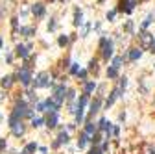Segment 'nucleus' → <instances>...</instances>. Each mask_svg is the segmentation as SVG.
Returning a JSON list of instances; mask_svg holds the SVG:
<instances>
[{
	"label": "nucleus",
	"mask_w": 155,
	"mask_h": 154,
	"mask_svg": "<svg viewBox=\"0 0 155 154\" xmlns=\"http://www.w3.org/2000/svg\"><path fill=\"white\" fill-rule=\"evenodd\" d=\"M32 115H33V111L28 108V104L24 100L17 102L15 108H13V113L9 115V126H13V124L19 123V121H22L24 117H32Z\"/></svg>",
	"instance_id": "1"
},
{
	"label": "nucleus",
	"mask_w": 155,
	"mask_h": 154,
	"mask_svg": "<svg viewBox=\"0 0 155 154\" xmlns=\"http://www.w3.org/2000/svg\"><path fill=\"white\" fill-rule=\"evenodd\" d=\"M33 82V87H37V89H43V87H50L52 86V78H50V74L48 73H39L35 78H32Z\"/></svg>",
	"instance_id": "2"
},
{
	"label": "nucleus",
	"mask_w": 155,
	"mask_h": 154,
	"mask_svg": "<svg viewBox=\"0 0 155 154\" xmlns=\"http://www.w3.org/2000/svg\"><path fill=\"white\" fill-rule=\"evenodd\" d=\"M100 46H102V54H103L105 60L113 58V41H111V39L102 37V39H100Z\"/></svg>",
	"instance_id": "3"
},
{
	"label": "nucleus",
	"mask_w": 155,
	"mask_h": 154,
	"mask_svg": "<svg viewBox=\"0 0 155 154\" xmlns=\"http://www.w3.org/2000/svg\"><path fill=\"white\" fill-rule=\"evenodd\" d=\"M19 80L22 86H30L32 84V69L30 67H22L19 71Z\"/></svg>",
	"instance_id": "4"
},
{
	"label": "nucleus",
	"mask_w": 155,
	"mask_h": 154,
	"mask_svg": "<svg viewBox=\"0 0 155 154\" xmlns=\"http://www.w3.org/2000/svg\"><path fill=\"white\" fill-rule=\"evenodd\" d=\"M65 84H59V86H55L54 87V95H52V99L57 102V104H63V100H65Z\"/></svg>",
	"instance_id": "5"
},
{
	"label": "nucleus",
	"mask_w": 155,
	"mask_h": 154,
	"mask_svg": "<svg viewBox=\"0 0 155 154\" xmlns=\"http://www.w3.org/2000/svg\"><path fill=\"white\" fill-rule=\"evenodd\" d=\"M120 93H122V89L120 87H116V89H113L111 93H109V97H107V100H105V106H113V104H115V100L118 99V97H120Z\"/></svg>",
	"instance_id": "6"
},
{
	"label": "nucleus",
	"mask_w": 155,
	"mask_h": 154,
	"mask_svg": "<svg viewBox=\"0 0 155 154\" xmlns=\"http://www.w3.org/2000/svg\"><path fill=\"white\" fill-rule=\"evenodd\" d=\"M57 119H59V117H57V111H50V115H48L46 121H44L46 126H48V128H54L55 124H57Z\"/></svg>",
	"instance_id": "7"
},
{
	"label": "nucleus",
	"mask_w": 155,
	"mask_h": 154,
	"mask_svg": "<svg viewBox=\"0 0 155 154\" xmlns=\"http://www.w3.org/2000/svg\"><path fill=\"white\" fill-rule=\"evenodd\" d=\"M30 50H32V45H17V56H20V58H28L30 56Z\"/></svg>",
	"instance_id": "8"
},
{
	"label": "nucleus",
	"mask_w": 155,
	"mask_h": 154,
	"mask_svg": "<svg viewBox=\"0 0 155 154\" xmlns=\"http://www.w3.org/2000/svg\"><path fill=\"white\" fill-rule=\"evenodd\" d=\"M140 56H142V50H140V48H131L129 50V54L126 56L124 60H129V61H137Z\"/></svg>",
	"instance_id": "9"
},
{
	"label": "nucleus",
	"mask_w": 155,
	"mask_h": 154,
	"mask_svg": "<svg viewBox=\"0 0 155 154\" xmlns=\"http://www.w3.org/2000/svg\"><path fill=\"white\" fill-rule=\"evenodd\" d=\"M63 143H68V132H61L59 134V137H57V141H54V149H57L59 145H63Z\"/></svg>",
	"instance_id": "10"
},
{
	"label": "nucleus",
	"mask_w": 155,
	"mask_h": 154,
	"mask_svg": "<svg viewBox=\"0 0 155 154\" xmlns=\"http://www.w3.org/2000/svg\"><path fill=\"white\" fill-rule=\"evenodd\" d=\"M32 13L35 17H44V6L43 4H33L32 6Z\"/></svg>",
	"instance_id": "11"
},
{
	"label": "nucleus",
	"mask_w": 155,
	"mask_h": 154,
	"mask_svg": "<svg viewBox=\"0 0 155 154\" xmlns=\"http://www.w3.org/2000/svg\"><path fill=\"white\" fill-rule=\"evenodd\" d=\"M44 108H46L48 111H57V110L61 108V104H57L54 99H48V100L44 102Z\"/></svg>",
	"instance_id": "12"
},
{
	"label": "nucleus",
	"mask_w": 155,
	"mask_h": 154,
	"mask_svg": "<svg viewBox=\"0 0 155 154\" xmlns=\"http://www.w3.org/2000/svg\"><path fill=\"white\" fill-rule=\"evenodd\" d=\"M96 128H100V130H105L107 134H111V128H113V124L107 121V119H100V123H98V126Z\"/></svg>",
	"instance_id": "13"
},
{
	"label": "nucleus",
	"mask_w": 155,
	"mask_h": 154,
	"mask_svg": "<svg viewBox=\"0 0 155 154\" xmlns=\"http://www.w3.org/2000/svg\"><path fill=\"white\" fill-rule=\"evenodd\" d=\"M11 130H13V134L15 136H22L24 134V126H22V121H19V123H15L13 126H9Z\"/></svg>",
	"instance_id": "14"
},
{
	"label": "nucleus",
	"mask_w": 155,
	"mask_h": 154,
	"mask_svg": "<svg viewBox=\"0 0 155 154\" xmlns=\"http://www.w3.org/2000/svg\"><path fill=\"white\" fill-rule=\"evenodd\" d=\"M87 143H89V134L81 132V134H80V139H78V147H80V149H85Z\"/></svg>",
	"instance_id": "15"
},
{
	"label": "nucleus",
	"mask_w": 155,
	"mask_h": 154,
	"mask_svg": "<svg viewBox=\"0 0 155 154\" xmlns=\"http://www.w3.org/2000/svg\"><path fill=\"white\" fill-rule=\"evenodd\" d=\"M100 106H102V99H94L90 102V115H94L96 111H100Z\"/></svg>",
	"instance_id": "16"
},
{
	"label": "nucleus",
	"mask_w": 155,
	"mask_h": 154,
	"mask_svg": "<svg viewBox=\"0 0 155 154\" xmlns=\"http://www.w3.org/2000/svg\"><path fill=\"white\" fill-rule=\"evenodd\" d=\"M107 78H111V80H115V78H118V67H115V65H111V67L107 69Z\"/></svg>",
	"instance_id": "17"
},
{
	"label": "nucleus",
	"mask_w": 155,
	"mask_h": 154,
	"mask_svg": "<svg viewBox=\"0 0 155 154\" xmlns=\"http://www.w3.org/2000/svg\"><path fill=\"white\" fill-rule=\"evenodd\" d=\"M20 33L26 36V37H32L33 33H35V28H32V26H22V28H20Z\"/></svg>",
	"instance_id": "18"
},
{
	"label": "nucleus",
	"mask_w": 155,
	"mask_h": 154,
	"mask_svg": "<svg viewBox=\"0 0 155 154\" xmlns=\"http://www.w3.org/2000/svg\"><path fill=\"white\" fill-rule=\"evenodd\" d=\"M153 20H155V17H153V13H150V15L146 17V20H144V23H142V26H140V32H144L146 28H148V26H150V24L153 23Z\"/></svg>",
	"instance_id": "19"
},
{
	"label": "nucleus",
	"mask_w": 155,
	"mask_h": 154,
	"mask_svg": "<svg viewBox=\"0 0 155 154\" xmlns=\"http://www.w3.org/2000/svg\"><path fill=\"white\" fill-rule=\"evenodd\" d=\"M35 150H37V143H28L20 154H32V152H35Z\"/></svg>",
	"instance_id": "20"
},
{
	"label": "nucleus",
	"mask_w": 155,
	"mask_h": 154,
	"mask_svg": "<svg viewBox=\"0 0 155 154\" xmlns=\"http://www.w3.org/2000/svg\"><path fill=\"white\" fill-rule=\"evenodd\" d=\"M81 19H83V13H81L80 9H76V11H74V26H80V24L83 23Z\"/></svg>",
	"instance_id": "21"
},
{
	"label": "nucleus",
	"mask_w": 155,
	"mask_h": 154,
	"mask_svg": "<svg viewBox=\"0 0 155 154\" xmlns=\"http://www.w3.org/2000/svg\"><path fill=\"white\" fill-rule=\"evenodd\" d=\"M96 124L94 123H87V126H85V134H89V136H93V134H96Z\"/></svg>",
	"instance_id": "22"
},
{
	"label": "nucleus",
	"mask_w": 155,
	"mask_h": 154,
	"mask_svg": "<svg viewBox=\"0 0 155 154\" xmlns=\"http://www.w3.org/2000/svg\"><path fill=\"white\" fill-rule=\"evenodd\" d=\"M0 84H2V87H11L13 86V76H4Z\"/></svg>",
	"instance_id": "23"
},
{
	"label": "nucleus",
	"mask_w": 155,
	"mask_h": 154,
	"mask_svg": "<svg viewBox=\"0 0 155 154\" xmlns=\"http://www.w3.org/2000/svg\"><path fill=\"white\" fill-rule=\"evenodd\" d=\"M94 87H96V84H94V82H87V84H85V95L93 93V91H94Z\"/></svg>",
	"instance_id": "24"
},
{
	"label": "nucleus",
	"mask_w": 155,
	"mask_h": 154,
	"mask_svg": "<svg viewBox=\"0 0 155 154\" xmlns=\"http://www.w3.org/2000/svg\"><path fill=\"white\" fill-rule=\"evenodd\" d=\"M89 102V95H85V93H83L81 97H80V100H78V106H83V108H85V104Z\"/></svg>",
	"instance_id": "25"
},
{
	"label": "nucleus",
	"mask_w": 155,
	"mask_h": 154,
	"mask_svg": "<svg viewBox=\"0 0 155 154\" xmlns=\"http://www.w3.org/2000/svg\"><path fill=\"white\" fill-rule=\"evenodd\" d=\"M44 123V119H41V117H37V119H33V121H32V126H35V128H39L41 126V124H43Z\"/></svg>",
	"instance_id": "26"
},
{
	"label": "nucleus",
	"mask_w": 155,
	"mask_h": 154,
	"mask_svg": "<svg viewBox=\"0 0 155 154\" xmlns=\"http://www.w3.org/2000/svg\"><path fill=\"white\" fill-rule=\"evenodd\" d=\"M57 43H59V46H65V45L68 43V37H67V36H59V39H57Z\"/></svg>",
	"instance_id": "27"
},
{
	"label": "nucleus",
	"mask_w": 155,
	"mask_h": 154,
	"mask_svg": "<svg viewBox=\"0 0 155 154\" xmlns=\"http://www.w3.org/2000/svg\"><path fill=\"white\" fill-rule=\"evenodd\" d=\"M122 61H124V58H120V56H116V58H115V60H113V65H115V67H118V69H120V65H122Z\"/></svg>",
	"instance_id": "28"
},
{
	"label": "nucleus",
	"mask_w": 155,
	"mask_h": 154,
	"mask_svg": "<svg viewBox=\"0 0 155 154\" xmlns=\"http://www.w3.org/2000/svg\"><path fill=\"white\" fill-rule=\"evenodd\" d=\"M78 71H80V63H70V73L78 74Z\"/></svg>",
	"instance_id": "29"
},
{
	"label": "nucleus",
	"mask_w": 155,
	"mask_h": 154,
	"mask_svg": "<svg viewBox=\"0 0 155 154\" xmlns=\"http://www.w3.org/2000/svg\"><path fill=\"white\" fill-rule=\"evenodd\" d=\"M55 26H57L55 19H50V23H48V30H55Z\"/></svg>",
	"instance_id": "30"
},
{
	"label": "nucleus",
	"mask_w": 155,
	"mask_h": 154,
	"mask_svg": "<svg viewBox=\"0 0 155 154\" xmlns=\"http://www.w3.org/2000/svg\"><path fill=\"white\" fill-rule=\"evenodd\" d=\"M89 69H90V71H98V63H96V60H93V61L89 63Z\"/></svg>",
	"instance_id": "31"
},
{
	"label": "nucleus",
	"mask_w": 155,
	"mask_h": 154,
	"mask_svg": "<svg viewBox=\"0 0 155 154\" xmlns=\"http://www.w3.org/2000/svg\"><path fill=\"white\" fill-rule=\"evenodd\" d=\"M90 141H93L94 145H98V143H100V141H102V137H100V136H98V134H93V139H90Z\"/></svg>",
	"instance_id": "32"
},
{
	"label": "nucleus",
	"mask_w": 155,
	"mask_h": 154,
	"mask_svg": "<svg viewBox=\"0 0 155 154\" xmlns=\"http://www.w3.org/2000/svg\"><path fill=\"white\" fill-rule=\"evenodd\" d=\"M78 78H80V80H85V78H87V71H78Z\"/></svg>",
	"instance_id": "33"
},
{
	"label": "nucleus",
	"mask_w": 155,
	"mask_h": 154,
	"mask_svg": "<svg viewBox=\"0 0 155 154\" xmlns=\"http://www.w3.org/2000/svg\"><path fill=\"white\" fill-rule=\"evenodd\" d=\"M89 154H102V149H100V147H93Z\"/></svg>",
	"instance_id": "34"
},
{
	"label": "nucleus",
	"mask_w": 155,
	"mask_h": 154,
	"mask_svg": "<svg viewBox=\"0 0 155 154\" xmlns=\"http://www.w3.org/2000/svg\"><path fill=\"white\" fill-rule=\"evenodd\" d=\"M72 99H74V91L68 89V91H67V100H72Z\"/></svg>",
	"instance_id": "35"
},
{
	"label": "nucleus",
	"mask_w": 155,
	"mask_h": 154,
	"mask_svg": "<svg viewBox=\"0 0 155 154\" xmlns=\"http://www.w3.org/2000/svg\"><path fill=\"white\" fill-rule=\"evenodd\" d=\"M115 15H116V11H107V20H113Z\"/></svg>",
	"instance_id": "36"
},
{
	"label": "nucleus",
	"mask_w": 155,
	"mask_h": 154,
	"mask_svg": "<svg viewBox=\"0 0 155 154\" xmlns=\"http://www.w3.org/2000/svg\"><path fill=\"white\" fill-rule=\"evenodd\" d=\"M37 111H46V108H44V102H39V104H37Z\"/></svg>",
	"instance_id": "37"
},
{
	"label": "nucleus",
	"mask_w": 155,
	"mask_h": 154,
	"mask_svg": "<svg viewBox=\"0 0 155 154\" xmlns=\"http://www.w3.org/2000/svg\"><path fill=\"white\" fill-rule=\"evenodd\" d=\"M126 32H133V23H131V20L126 24Z\"/></svg>",
	"instance_id": "38"
},
{
	"label": "nucleus",
	"mask_w": 155,
	"mask_h": 154,
	"mask_svg": "<svg viewBox=\"0 0 155 154\" xmlns=\"http://www.w3.org/2000/svg\"><path fill=\"white\" fill-rule=\"evenodd\" d=\"M150 50H151V52H155V39H153L151 43H150Z\"/></svg>",
	"instance_id": "39"
},
{
	"label": "nucleus",
	"mask_w": 155,
	"mask_h": 154,
	"mask_svg": "<svg viewBox=\"0 0 155 154\" xmlns=\"http://www.w3.org/2000/svg\"><path fill=\"white\" fill-rule=\"evenodd\" d=\"M4 147H6V139H0V150H2Z\"/></svg>",
	"instance_id": "40"
},
{
	"label": "nucleus",
	"mask_w": 155,
	"mask_h": 154,
	"mask_svg": "<svg viewBox=\"0 0 155 154\" xmlns=\"http://www.w3.org/2000/svg\"><path fill=\"white\" fill-rule=\"evenodd\" d=\"M150 154H155V149H150Z\"/></svg>",
	"instance_id": "41"
},
{
	"label": "nucleus",
	"mask_w": 155,
	"mask_h": 154,
	"mask_svg": "<svg viewBox=\"0 0 155 154\" xmlns=\"http://www.w3.org/2000/svg\"><path fill=\"white\" fill-rule=\"evenodd\" d=\"M0 48H2V39H0Z\"/></svg>",
	"instance_id": "42"
},
{
	"label": "nucleus",
	"mask_w": 155,
	"mask_h": 154,
	"mask_svg": "<svg viewBox=\"0 0 155 154\" xmlns=\"http://www.w3.org/2000/svg\"><path fill=\"white\" fill-rule=\"evenodd\" d=\"M59 2H65V0H59Z\"/></svg>",
	"instance_id": "43"
}]
</instances>
